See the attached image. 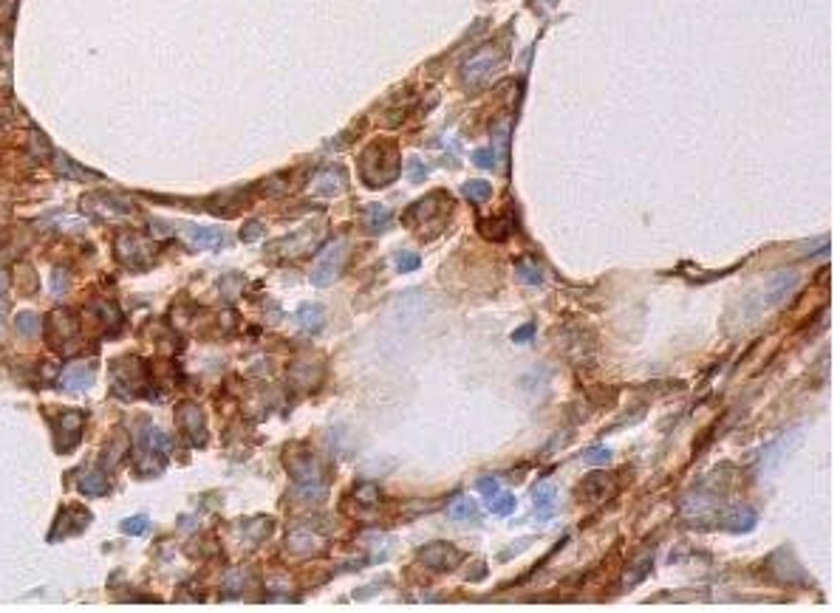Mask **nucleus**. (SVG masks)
<instances>
[{"mask_svg": "<svg viewBox=\"0 0 840 613\" xmlns=\"http://www.w3.org/2000/svg\"><path fill=\"white\" fill-rule=\"evenodd\" d=\"M532 336H535V323H527L523 328H518V331L512 334V342H518V345H521V342H529Z\"/></svg>", "mask_w": 840, "mask_h": 613, "instance_id": "45", "label": "nucleus"}, {"mask_svg": "<svg viewBox=\"0 0 840 613\" xmlns=\"http://www.w3.org/2000/svg\"><path fill=\"white\" fill-rule=\"evenodd\" d=\"M583 461H586L589 466H606V464H611V447H602V444L589 447V449L583 452Z\"/></svg>", "mask_w": 840, "mask_h": 613, "instance_id": "33", "label": "nucleus"}, {"mask_svg": "<svg viewBox=\"0 0 840 613\" xmlns=\"http://www.w3.org/2000/svg\"><path fill=\"white\" fill-rule=\"evenodd\" d=\"M419 563L433 571H450L461 563V551L450 543H428L419 548Z\"/></svg>", "mask_w": 840, "mask_h": 613, "instance_id": "11", "label": "nucleus"}, {"mask_svg": "<svg viewBox=\"0 0 840 613\" xmlns=\"http://www.w3.org/2000/svg\"><path fill=\"white\" fill-rule=\"evenodd\" d=\"M288 472L297 484H320V461L311 452H297L295 458H288Z\"/></svg>", "mask_w": 840, "mask_h": 613, "instance_id": "15", "label": "nucleus"}, {"mask_svg": "<svg viewBox=\"0 0 840 613\" xmlns=\"http://www.w3.org/2000/svg\"><path fill=\"white\" fill-rule=\"evenodd\" d=\"M351 500H354L357 506H365V509H368V506H377V503L382 500V495H379V489H377L374 484H359Z\"/></svg>", "mask_w": 840, "mask_h": 613, "instance_id": "32", "label": "nucleus"}, {"mask_svg": "<svg viewBox=\"0 0 840 613\" xmlns=\"http://www.w3.org/2000/svg\"><path fill=\"white\" fill-rule=\"evenodd\" d=\"M399 147L390 139H377L359 155V178L362 184H368L371 190H379V186H388L399 178Z\"/></svg>", "mask_w": 840, "mask_h": 613, "instance_id": "1", "label": "nucleus"}, {"mask_svg": "<svg viewBox=\"0 0 840 613\" xmlns=\"http://www.w3.org/2000/svg\"><path fill=\"white\" fill-rule=\"evenodd\" d=\"M54 167H57L60 175H68V178H94V173H88V170H83V167H76L71 158H65V155H57Z\"/></svg>", "mask_w": 840, "mask_h": 613, "instance_id": "34", "label": "nucleus"}, {"mask_svg": "<svg viewBox=\"0 0 840 613\" xmlns=\"http://www.w3.org/2000/svg\"><path fill=\"white\" fill-rule=\"evenodd\" d=\"M464 198L472 204H487L492 198V186L487 181H467L464 184Z\"/></svg>", "mask_w": 840, "mask_h": 613, "instance_id": "28", "label": "nucleus"}, {"mask_svg": "<svg viewBox=\"0 0 840 613\" xmlns=\"http://www.w3.org/2000/svg\"><path fill=\"white\" fill-rule=\"evenodd\" d=\"M450 212H453V198L448 193H433L422 201H416L402 215V221L405 226H416V229H441L448 224Z\"/></svg>", "mask_w": 840, "mask_h": 613, "instance_id": "2", "label": "nucleus"}, {"mask_svg": "<svg viewBox=\"0 0 840 613\" xmlns=\"http://www.w3.org/2000/svg\"><path fill=\"white\" fill-rule=\"evenodd\" d=\"M119 528L125 531V535H145V531H147V517H127Z\"/></svg>", "mask_w": 840, "mask_h": 613, "instance_id": "40", "label": "nucleus"}, {"mask_svg": "<svg viewBox=\"0 0 840 613\" xmlns=\"http://www.w3.org/2000/svg\"><path fill=\"white\" fill-rule=\"evenodd\" d=\"M778 557L784 559V566H778L775 559H767L770 563V571H773V577L775 579H781V582H786V585H798V582H809V577H806V571H804V566L795 559V554L790 551V548H778Z\"/></svg>", "mask_w": 840, "mask_h": 613, "instance_id": "14", "label": "nucleus"}, {"mask_svg": "<svg viewBox=\"0 0 840 613\" xmlns=\"http://www.w3.org/2000/svg\"><path fill=\"white\" fill-rule=\"evenodd\" d=\"M3 288H6V275L0 272V291H3Z\"/></svg>", "mask_w": 840, "mask_h": 613, "instance_id": "46", "label": "nucleus"}, {"mask_svg": "<svg viewBox=\"0 0 840 613\" xmlns=\"http://www.w3.org/2000/svg\"><path fill=\"white\" fill-rule=\"evenodd\" d=\"M476 515H479L476 500H470V497H456V500L450 503V517H453V520H470V517H476Z\"/></svg>", "mask_w": 840, "mask_h": 613, "instance_id": "31", "label": "nucleus"}, {"mask_svg": "<svg viewBox=\"0 0 840 613\" xmlns=\"http://www.w3.org/2000/svg\"><path fill=\"white\" fill-rule=\"evenodd\" d=\"M65 286H68V275L63 269H54V275H51V291H54V297L65 294Z\"/></svg>", "mask_w": 840, "mask_h": 613, "instance_id": "41", "label": "nucleus"}, {"mask_svg": "<svg viewBox=\"0 0 840 613\" xmlns=\"http://www.w3.org/2000/svg\"><path fill=\"white\" fill-rule=\"evenodd\" d=\"M515 229V221L507 215V218H490V221H479V232L490 241H504V237Z\"/></svg>", "mask_w": 840, "mask_h": 613, "instance_id": "27", "label": "nucleus"}, {"mask_svg": "<svg viewBox=\"0 0 840 613\" xmlns=\"http://www.w3.org/2000/svg\"><path fill=\"white\" fill-rule=\"evenodd\" d=\"M419 263H422V260H419V255H416V252H399V255H397V272H399V275L416 272V269H419Z\"/></svg>", "mask_w": 840, "mask_h": 613, "instance_id": "38", "label": "nucleus"}, {"mask_svg": "<svg viewBox=\"0 0 840 613\" xmlns=\"http://www.w3.org/2000/svg\"><path fill=\"white\" fill-rule=\"evenodd\" d=\"M651 568H653V557L651 554H645V557H640L637 563H631L625 568V577H622V588L625 591H631L634 585H640L648 574H651Z\"/></svg>", "mask_w": 840, "mask_h": 613, "instance_id": "25", "label": "nucleus"}, {"mask_svg": "<svg viewBox=\"0 0 840 613\" xmlns=\"http://www.w3.org/2000/svg\"><path fill=\"white\" fill-rule=\"evenodd\" d=\"M60 385H63L65 390H85V387H91V385H94V367L85 365V362H80V365H68V367L63 370V376H60Z\"/></svg>", "mask_w": 840, "mask_h": 613, "instance_id": "19", "label": "nucleus"}, {"mask_svg": "<svg viewBox=\"0 0 840 613\" xmlns=\"http://www.w3.org/2000/svg\"><path fill=\"white\" fill-rule=\"evenodd\" d=\"M428 178V164L422 158H408V181L410 184H422Z\"/></svg>", "mask_w": 840, "mask_h": 613, "instance_id": "37", "label": "nucleus"}, {"mask_svg": "<svg viewBox=\"0 0 840 613\" xmlns=\"http://www.w3.org/2000/svg\"><path fill=\"white\" fill-rule=\"evenodd\" d=\"M798 283H801V275L795 272V269H784V272H775L770 280H767V286H764V291H761V300H758V305H755V311H767V308H773V305H778L781 300H786L792 294V291L798 288Z\"/></svg>", "mask_w": 840, "mask_h": 613, "instance_id": "9", "label": "nucleus"}, {"mask_svg": "<svg viewBox=\"0 0 840 613\" xmlns=\"http://www.w3.org/2000/svg\"><path fill=\"white\" fill-rule=\"evenodd\" d=\"M260 235H264V226H260V221H249V224L244 226V232H241V237H244L246 244H255Z\"/></svg>", "mask_w": 840, "mask_h": 613, "instance_id": "42", "label": "nucleus"}, {"mask_svg": "<svg viewBox=\"0 0 840 613\" xmlns=\"http://www.w3.org/2000/svg\"><path fill=\"white\" fill-rule=\"evenodd\" d=\"M317 546H320V540L314 537L308 528H295L292 535H288V551H292L295 557H308V554L317 551Z\"/></svg>", "mask_w": 840, "mask_h": 613, "instance_id": "23", "label": "nucleus"}, {"mask_svg": "<svg viewBox=\"0 0 840 613\" xmlns=\"http://www.w3.org/2000/svg\"><path fill=\"white\" fill-rule=\"evenodd\" d=\"M297 325L306 331V334H317L323 331L326 325V308L317 305V303H303L297 308Z\"/></svg>", "mask_w": 840, "mask_h": 613, "instance_id": "21", "label": "nucleus"}, {"mask_svg": "<svg viewBox=\"0 0 840 613\" xmlns=\"http://www.w3.org/2000/svg\"><path fill=\"white\" fill-rule=\"evenodd\" d=\"M244 585H246V571L238 568V571H232V574L224 579V591H227L229 596H238V594L244 591Z\"/></svg>", "mask_w": 840, "mask_h": 613, "instance_id": "36", "label": "nucleus"}, {"mask_svg": "<svg viewBox=\"0 0 840 613\" xmlns=\"http://www.w3.org/2000/svg\"><path fill=\"white\" fill-rule=\"evenodd\" d=\"M498 65H501V57H498L495 45H487V48L476 51V54L461 65V79L467 85H481L498 71Z\"/></svg>", "mask_w": 840, "mask_h": 613, "instance_id": "10", "label": "nucleus"}, {"mask_svg": "<svg viewBox=\"0 0 840 613\" xmlns=\"http://www.w3.org/2000/svg\"><path fill=\"white\" fill-rule=\"evenodd\" d=\"M348 257V241L346 237H334L323 246V252L317 255L314 260V269H311V283L314 286H331L339 272H343V263Z\"/></svg>", "mask_w": 840, "mask_h": 613, "instance_id": "5", "label": "nucleus"}, {"mask_svg": "<svg viewBox=\"0 0 840 613\" xmlns=\"http://www.w3.org/2000/svg\"><path fill=\"white\" fill-rule=\"evenodd\" d=\"M176 421L193 447H201L207 441V421H204V410L198 405H190V402L181 405L176 413Z\"/></svg>", "mask_w": 840, "mask_h": 613, "instance_id": "13", "label": "nucleus"}, {"mask_svg": "<svg viewBox=\"0 0 840 613\" xmlns=\"http://www.w3.org/2000/svg\"><path fill=\"white\" fill-rule=\"evenodd\" d=\"M472 162H476L481 170H490V167H492V150H490V147L476 150V153H472Z\"/></svg>", "mask_w": 840, "mask_h": 613, "instance_id": "44", "label": "nucleus"}, {"mask_svg": "<svg viewBox=\"0 0 840 613\" xmlns=\"http://www.w3.org/2000/svg\"><path fill=\"white\" fill-rule=\"evenodd\" d=\"M83 204H85L88 212H94V215H99V218H114V221L127 218L130 212H134L130 201H125V198H119V195H111V193H94V195L85 198Z\"/></svg>", "mask_w": 840, "mask_h": 613, "instance_id": "12", "label": "nucleus"}, {"mask_svg": "<svg viewBox=\"0 0 840 613\" xmlns=\"http://www.w3.org/2000/svg\"><path fill=\"white\" fill-rule=\"evenodd\" d=\"M515 506H518V500H515V495H510V492H501V495H492V503H490V512L492 515H498V517H510L512 512H515Z\"/></svg>", "mask_w": 840, "mask_h": 613, "instance_id": "30", "label": "nucleus"}, {"mask_svg": "<svg viewBox=\"0 0 840 613\" xmlns=\"http://www.w3.org/2000/svg\"><path fill=\"white\" fill-rule=\"evenodd\" d=\"M187 237L196 249H204V252H218L229 241L224 229H213V226H187Z\"/></svg>", "mask_w": 840, "mask_h": 613, "instance_id": "16", "label": "nucleus"}, {"mask_svg": "<svg viewBox=\"0 0 840 613\" xmlns=\"http://www.w3.org/2000/svg\"><path fill=\"white\" fill-rule=\"evenodd\" d=\"M111 382H114L116 396H122V398L142 396L145 387H147V367H145V362L136 359V356H125V359L114 362V367H111Z\"/></svg>", "mask_w": 840, "mask_h": 613, "instance_id": "4", "label": "nucleus"}, {"mask_svg": "<svg viewBox=\"0 0 840 613\" xmlns=\"http://www.w3.org/2000/svg\"><path fill=\"white\" fill-rule=\"evenodd\" d=\"M390 221H393V212L385 204H371L368 209H365V226H368L371 232H377V235L385 232L390 226Z\"/></svg>", "mask_w": 840, "mask_h": 613, "instance_id": "26", "label": "nucleus"}, {"mask_svg": "<svg viewBox=\"0 0 840 613\" xmlns=\"http://www.w3.org/2000/svg\"><path fill=\"white\" fill-rule=\"evenodd\" d=\"M515 275H518L521 283H527V286H540V283H543L540 269H538V266H532V263H518V266H515Z\"/></svg>", "mask_w": 840, "mask_h": 613, "instance_id": "35", "label": "nucleus"}, {"mask_svg": "<svg viewBox=\"0 0 840 613\" xmlns=\"http://www.w3.org/2000/svg\"><path fill=\"white\" fill-rule=\"evenodd\" d=\"M17 331L23 334V336H37L40 331H43V319L34 314V311H23V314H17Z\"/></svg>", "mask_w": 840, "mask_h": 613, "instance_id": "29", "label": "nucleus"}, {"mask_svg": "<svg viewBox=\"0 0 840 613\" xmlns=\"http://www.w3.org/2000/svg\"><path fill=\"white\" fill-rule=\"evenodd\" d=\"M76 486H80V492L85 497H99V495L108 492V477H105V472H99V469H88L80 481H76Z\"/></svg>", "mask_w": 840, "mask_h": 613, "instance_id": "24", "label": "nucleus"}, {"mask_svg": "<svg viewBox=\"0 0 840 613\" xmlns=\"http://www.w3.org/2000/svg\"><path fill=\"white\" fill-rule=\"evenodd\" d=\"M558 497H560V492H558L555 484L540 481V484L532 489V506H535V512H538L543 520H549V517L558 512Z\"/></svg>", "mask_w": 840, "mask_h": 613, "instance_id": "18", "label": "nucleus"}, {"mask_svg": "<svg viewBox=\"0 0 840 613\" xmlns=\"http://www.w3.org/2000/svg\"><path fill=\"white\" fill-rule=\"evenodd\" d=\"M48 345L60 354H74L80 348V319L71 311L60 308L48 316Z\"/></svg>", "mask_w": 840, "mask_h": 613, "instance_id": "6", "label": "nucleus"}, {"mask_svg": "<svg viewBox=\"0 0 840 613\" xmlns=\"http://www.w3.org/2000/svg\"><path fill=\"white\" fill-rule=\"evenodd\" d=\"M83 424L85 416L80 410H63L57 416H51V427H54V444L60 452L74 449L83 438Z\"/></svg>", "mask_w": 840, "mask_h": 613, "instance_id": "8", "label": "nucleus"}, {"mask_svg": "<svg viewBox=\"0 0 840 613\" xmlns=\"http://www.w3.org/2000/svg\"><path fill=\"white\" fill-rule=\"evenodd\" d=\"M724 512V500L719 492H713L711 481H704L702 486H696L693 492L685 495L682 500V517L685 520H693V523H711V520H719Z\"/></svg>", "mask_w": 840, "mask_h": 613, "instance_id": "3", "label": "nucleus"}, {"mask_svg": "<svg viewBox=\"0 0 840 613\" xmlns=\"http://www.w3.org/2000/svg\"><path fill=\"white\" fill-rule=\"evenodd\" d=\"M755 520H758V515L753 509H747V506H733V509L722 512V517H719V523L727 531H750L755 526Z\"/></svg>", "mask_w": 840, "mask_h": 613, "instance_id": "20", "label": "nucleus"}, {"mask_svg": "<svg viewBox=\"0 0 840 613\" xmlns=\"http://www.w3.org/2000/svg\"><path fill=\"white\" fill-rule=\"evenodd\" d=\"M343 190H346V175H343V170H337V167L320 170L317 178L311 181V193L320 195V198H334Z\"/></svg>", "mask_w": 840, "mask_h": 613, "instance_id": "17", "label": "nucleus"}, {"mask_svg": "<svg viewBox=\"0 0 840 613\" xmlns=\"http://www.w3.org/2000/svg\"><path fill=\"white\" fill-rule=\"evenodd\" d=\"M88 314H94L96 316V323L102 325V331L105 334H114V331H119V308L114 305V303H105V300H96V303H91V308H88Z\"/></svg>", "mask_w": 840, "mask_h": 613, "instance_id": "22", "label": "nucleus"}, {"mask_svg": "<svg viewBox=\"0 0 840 613\" xmlns=\"http://www.w3.org/2000/svg\"><path fill=\"white\" fill-rule=\"evenodd\" d=\"M476 489H479L484 497H492V495L498 492V477H479Z\"/></svg>", "mask_w": 840, "mask_h": 613, "instance_id": "43", "label": "nucleus"}, {"mask_svg": "<svg viewBox=\"0 0 840 613\" xmlns=\"http://www.w3.org/2000/svg\"><path fill=\"white\" fill-rule=\"evenodd\" d=\"M114 249H116L119 263H125L127 269H147V266L153 263L150 246L145 244V237H139L136 232H122V235L116 237Z\"/></svg>", "mask_w": 840, "mask_h": 613, "instance_id": "7", "label": "nucleus"}, {"mask_svg": "<svg viewBox=\"0 0 840 613\" xmlns=\"http://www.w3.org/2000/svg\"><path fill=\"white\" fill-rule=\"evenodd\" d=\"M17 286L23 288V294H32V291H37V277H34V272L29 269V266H20V269H17Z\"/></svg>", "mask_w": 840, "mask_h": 613, "instance_id": "39", "label": "nucleus"}]
</instances>
